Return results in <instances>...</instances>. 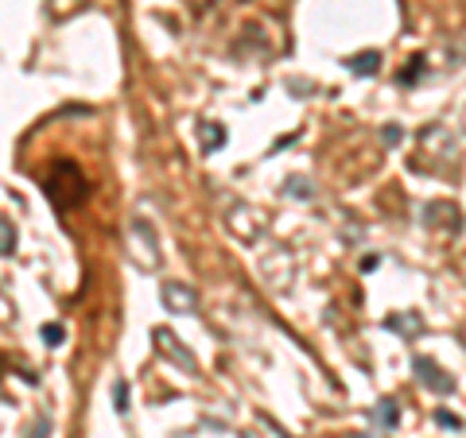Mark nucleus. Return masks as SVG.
Instances as JSON below:
<instances>
[{
	"instance_id": "1",
	"label": "nucleus",
	"mask_w": 466,
	"mask_h": 438,
	"mask_svg": "<svg viewBox=\"0 0 466 438\" xmlns=\"http://www.w3.org/2000/svg\"><path fill=\"white\" fill-rule=\"evenodd\" d=\"M47 198L55 202V210H70L74 202H82V194H86V183H82V171L70 159H59V163L51 167L47 175Z\"/></svg>"
},
{
	"instance_id": "2",
	"label": "nucleus",
	"mask_w": 466,
	"mask_h": 438,
	"mask_svg": "<svg viewBox=\"0 0 466 438\" xmlns=\"http://www.w3.org/2000/svg\"><path fill=\"white\" fill-rule=\"evenodd\" d=\"M129 248H132V260L140 264V268H159V241H156V229H152V221H144V217H132L129 225Z\"/></svg>"
},
{
	"instance_id": "3",
	"label": "nucleus",
	"mask_w": 466,
	"mask_h": 438,
	"mask_svg": "<svg viewBox=\"0 0 466 438\" xmlns=\"http://www.w3.org/2000/svg\"><path fill=\"white\" fill-rule=\"evenodd\" d=\"M159 299H163V307H168L171 314H195L199 311V295L190 291L187 283H179V280L163 283V287H159Z\"/></svg>"
},
{
	"instance_id": "4",
	"label": "nucleus",
	"mask_w": 466,
	"mask_h": 438,
	"mask_svg": "<svg viewBox=\"0 0 466 438\" xmlns=\"http://www.w3.org/2000/svg\"><path fill=\"white\" fill-rule=\"evenodd\" d=\"M152 341L159 345V353H163V357H171V361H175L179 369H187V372H195V369H199V361H195V353H190V349H183V341H179L171 330H163V326H159V330H152Z\"/></svg>"
},
{
	"instance_id": "5",
	"label": "nucleus",
	"mask_w": 466,
	"mask_h": 438,
	"mask_svg": "<svg viewBox=\"0 0 466 438\" xmlns=\"http://www.w3.org/2000/svg\"><path fill=\"white\" fill-rule=\"evenodd\" d=\"M412 369H416V376L424 380V388L439 392V396H447V392H455V380L447 376V372L439 369V365H436L431 357H416V365H412Z\"/></svg>"
},
{
	"instance_id": "6",
	"label": "nucleus",
	"mask_w": 466,
	"mask_h": 438,
	"mask_svg": "<svg viewBox=\"0 0 466 438\" xmlns=\"http://www.w3.org/2000/svg\"><path fill=\"white\" fill-rule=\"evenodd\" d=\"M346 66H350V74H357V78H373L377 66H381V55L377 51H366V55H354Z\"/></svg>"
},
{
	"instance_id": "7",
	"label": "nucleus",
	"mask_w": 466,
	"mask_h": 438,
	"mask_svg": "<svg viewBox=\"0 0 466 438\" xmlns=\"http://www.w3.org/2000/svg\"><path fill=\"white\" fill-rule=\"evenodd\" d=\"M16 253V225L0 214V256H12Z\"/></svg>"
},
{
	"instance_id": "8",
	"label": "nucleus",
	"mask_w": 466,
	"mask_h": 438,
	"mask_svg": "<svg viewBox=\"0 0 466 438\" xmlns=\"http://www.w3.org/2000/svg\"><path fill=\"white\" fill-rule=\"evenodd\" d=\"M373 415H377V423H381V427H397V423H400L397 399H381V403H377V411H373Z\"/></svg>"
},
{
	"instance_id": "9",
	"label": "nucleus",
	"mask_w": 466,
	"mask_h": 438,
	"mask_svg": "<svg viewBox=\"0 0 466 438\" xmlns=\"http://www.w3.org/2000/svg\"><path fill=\"white\" fill-rule=\"evenodd\" d=\"M222 140H226L222 125H202V152H214V147H222Z\"/></svg>"
},
{
	"instance_id": "10",
	"label": "nucleus",
	"mask_w": 466,
	"mask_h": 438,
	"mask_svg": "<svg viewBox=\"0 0 466 438\" xmlns=\"http://www.w3.org/2000/svg\"><path fill=\"white\" fill-rule=\"evenodd\" d=\"M39 338L47 341V345H62V341H66V330H62L59 322H47V326L39 330Z\"/></svg>"
},
{
	"instance_id": "11",
	"label": "nucleus",
	"mask_w": 466,
	"mask_h": 438,
	"mask_svg": "<svg viewBox=\"0 0 466 438\" xmlns=\"http://www.w3.org/2000/svg\"><path fill=\"white\" fill-rule=\"evenodd\" d=\"M113 403H117V415H129V384L125 380L113 384Z\"/></svg>"
},
{
	"instance_id": "12",
	"label": "nucleus",
	"mask_w": 466,
	"mask_h": 438,
	"mask_svg": "<svg viewBox=\"0 0 466 438\" xmlns=\"http://www.w3.org/2000/svg\"><path fill=\"white\" fill-rule=\"evenodd\" d=\"M24 438H51V415H39L35 423H31V430Z\"/></svg>"
},
{
	"instance_id": "13",
	"label": "nucleus",
	"mask_w": 466,
	"mask_h": 438,
	"mask_svg": "<svg viewBox=\"0 0 466 438\" xmlns=\"http://www.w3.org/2000/svg\"><path fill=\"white\" fill-rule=\"evenodd\" d=\"M288 194L311 198V183H307V179H292V183H288Z\"/></svg>"
},
{
	"instance_id": "14",
	"label": "nucleus",
	"mask_w": 466,
	"mask_h": 438,
	"mask_svg": "<svg viewBox=\"0 0 466 438\" xmlns=\"http://www.w3.org/2000/svg\"><path fill=\"white\" fill-rule=\"evenodd\" d=\"M436 423H439V427H451V430H458V427H463V419H458V415H451V411H439V415H436Z\"/></svg>"
},
{
	"instance_id": "15",
	"label": "nucleus",
	"mask_w": 466,
	"mask_h": 438,
	"mask_svg": "<svg viewBox=\"0 0 466 438\" xmlns=\"http://www.w3.org/2000/svg\"><path fill=\"white\" fill-rule=\"evenodd\" d=\"M381 140H385L388 147H397V144H400V128H397V125H388L385 132H381Z\"/></svg>"
},
{
	"instance_id": "16",
	"label": "nucleus",
	"mask_w": 466,
	"mask_h": 438,
	"mask_svg": "<svg viewBox=\"0 0 466 438\" xmlns=\"http://www.w3.org/2000/svg\"><path fill=\"white\" fill-rule=\"evenodd\" d=\"M385 326H393V330H416V318H388Z\"/></svg>"
},
{
	"instance_id": "17",
	"label": "nucleus",
	"mask_w": 466,
	"mask_h": 438,
	"mask_svg": "<svg viewBox=\"0 0 466 438\" xmlns=\"http://www.w3.org/2000/svg\"><path fill=\"white\" fill-rule=\"evenodd\" d=\"M276 438H288V435H284V430H276Z\"/></svg>"
}]
</instances>
